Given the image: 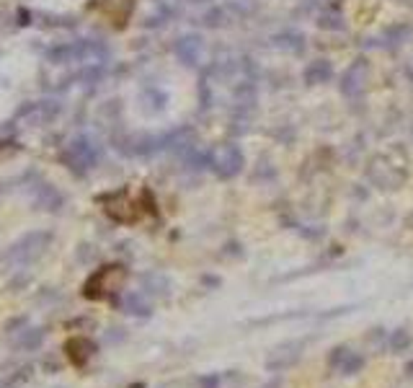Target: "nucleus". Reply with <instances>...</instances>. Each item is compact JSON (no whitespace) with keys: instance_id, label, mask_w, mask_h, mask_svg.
Here are the masks:
<instances>
[{"instance_id":"nucleus-1","label":"nucleus","mask_w":413,"mask_h":388,"mask_svg":"<svg viewBox=\"0 0 413 388\" xmlns=\"http://www.w3.org/2000/svg\"><path fill=\"white\" fill-rule=\"evenodd\" d=\"M411 171V161H408V153L401 145H390L380 151L367 166V179L380 189H398L405 184Z\"/></svg>"},{"instance_id":"nucleus-2","label":"nucleus","mask_w":413,"mask_h":388,"mask_svg":"<svg viewBox=\"0 0 413 388\" xmlns=\"http://www.w3.org/2000/svg\"><path fill=\"white\" fill-rule=\"evenodd\" d=\"M98 155H101V153H98V145H96L91 138H85V135L73 138V140L63 148V153H60L63 163L73 173L91 171L96 163H98Z\"/></svg>"},{"instance_id":"nucleus-3","label":"nucleus","mask_w":413,"mask_h":388,"mask_svg":"<svg viewBox=\"0 0 413 388\" xmlns=\"http://www.w3.org/2000/svg\"><path fill=\"white\" fill-rule=\"evenodd\" d=\"M207 163H210V169L214 171V176L233 179V176H238V173L243 171L245 158H243V151H241L235 142H220V145H214L212 151H210Z\"/></svg>"},{"instance_id":"nucleus-4","label":"nucleus","mask_w":413,"mask_h":388,"mask_svg":"<svg viewBox=\"0 0 413 388\" xmlns=\"http://www.w3.org/2000/svg\"><path fill=\"white\" fill-rule=\"evenodd\" d=\"M63 104L57 98H39V101H26L19 111H16V122H21L26 127H44L52 125L60 117Z\"/></svg>"},{"instance_id":"nucleus-5","label":"nucleus","mask_w":413,"mask_h":388,"mask_svg":"<svg viewBox=\"0 0 413 388\" xmlns=\"http://www.w3.org/2000/svg\"><path fill=\"white\" fill-rule=\"evenodd\" d=\"M367 80H370V63L367 60H354L346 67V73L341 76V94L346 98H357L367 91Z\"/></svg>"},{"instance_id":"nucleus-6","label":"nucleus","mask_w":413,"mask_h":388,"mask_svg":"<svg viewBox=\"0 0 413 388\" xmlns=\"http://www.w3.org/2000/svg\"><path fill=\"white\" fill-rule=\"evenodd\" d=\"M173 54L183 65H199L201 54H204V39L199 34H183L173 42Z\"/></svg>"},{"instance_id":"nucleus-7","label":"nucleus","mask_w":413,"mask_h":388,"mask_svg":"<svg viewBox=\"0 0 413 388\" xmlns=\"http://www.w3.org/2000/svg\"><path fill=\"white\" fill-rule=\"evenodd\" d=\"M328 363H331L333 370H339L341 376H354V373L361 370V365H364L361 355H357V352L349 349V347H339V349H333Z\"/></svg>"},{"instance_id":"nucleus-8","label":"nucleus","mask_w":413,"mask_h":388,"mask_svg":"<svg viewBox=\"0 0 413 388\" xmlns=\"http://www.w3.org/2000/svg\"><path fill=\"white\" fill-rule=\"evenodd\" d=\"M333 78V67L328 60H315L305 67V83L310 86H320V83H328Z\"/></svg>"},{"instance_id":"nucleus-9","label":"nucleus","mask_w":413,"mask_h":388,"mask_svg":"<svg viewBox=\"0 0 413 388\" xmlns=\"http://www.w3.org/2000/svg\"><path fill=\"white\" fill-rule=\"evenodd\" d=\"M271 42H274L276 50L289 52V54H300L305 50V36L300 32H282V34H276Z\"/></svg>"},{"instance_id":"nucleus-10","label":"nucleus","mask_w":413,"mask_h":388,"mask_svg":"<svg viewBox=\"0 0 413 388\" xmlns=\"http://www.w3.org/2000/svg\"><path fill=\"white\" fill-rule=\"evenodd\" d=\"M36 200H39V202H42L47 210H60V207L65 205L63 194L57 192L52 184H47V182L36 184Z\"/></svg>"},{"instance_id":"nucleus-11","label":"nucleus","mask_w":413,"mask_h":388,"mask_svg":"<svg viewBox=\"0 0 413 388\" xmlns=\"http://www.w3.org/2000/svg\"><path fill=\"white\" fill-rule=\"evenodd\" d=\"M142 101H145V107H148L150 111H163L166 104H168V96H166L160 88L150 86V88L142 91Z\"/></svg>"},{"instance_id":"nucleus-12","label":"nucleus","mask_w":413,"mask_h":388,"mask_svg":"<svg viewBox=\"0 0 413 388\" xmlns=\"http://www.w3.org/2000/svg\"><path fill=\"white\" fill-rule=\"evenodd\" d=\"M204 23H207V26H214V29H217V26H225V11L223 8H212L210 13H204Z\"/></svg>"},{"instance_id":"nucleus-13","label":"nucleus","mask_w":413,"mask_h":388,"mask_svg":"<svg viewBox=\"0 0 413 388\" xmlns=\"http://www.w3.org/2000/svg\"><path fill=\"white\" fill-rule=\"evenodd\" d=\"M320 26H323V29H341L344 23H341L339 13H323V16H320Z\"/></svg>"},{"instance_id":"nucleus-14","label":"nucleus","mask_w":413,"mask_h":388,"mask_svg":"<svg viewBox=\"0 0 413 388\" xmlns=\"http://www.w3.org/2000/svg\"><path fill=\"white\" fill-rule=\"evenodd\" d=\"M189 3H207V0H189Z\"/></svg>"}]
</instances>
